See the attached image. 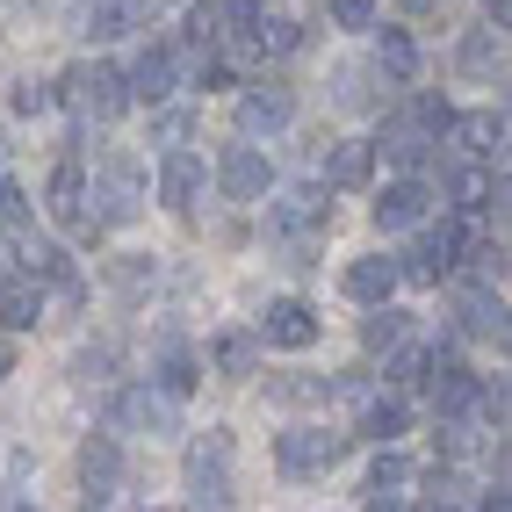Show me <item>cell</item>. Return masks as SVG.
I'll use <instances>...</instances> for the list:
<instances>
[{
	"label": "cell",
	"mask_w": 512,
	"mask_h": 512,
	"mask_svg": "<svg viewBox=\"0 0 512 512\" xmlns=\"http://www.w3.org/2000/svg\"><path fill=\"white\" fill-rule=\"evenodd\" d=\"M188 491H195V505H210V512L231 505V433L224 426L188 448Z\"/></svg>",
	"instance_id": "6da1fadb"
},
{
	"label": "cell",
	"mask_w": 512,
	"mask_h": 512,
	"mask_svg": "<svg viewBox=\"0 0 512 512\" xmlns=\"http://www.w3.org/2000/svg\"><path fill=\"white\" fill-rule=\"evenodd\" d=\"M65 101H73L80 116H94V123H109V116L130 109V94H123V73H116V65H73V73H65Z\"/></svg>",
	"instance_id": "7a4b0ae2"
},
{
	"label": "cell",
	"mask_w": 512,
	"mask_h": 512,
	"mask_svg": "<svg viewBox=\"0 0 512 512\" xmlns=\"http://www.w3.org/2000/svg\"><path fill=\"white\" fill-rule=\"evenodd\" d=\"M339 455H347V433H325V426H289V433L275 440V462H282L289 476H318V469H332Z\"/></svg>",
	"instance_id": "3957f363"
},
{
	"label": "cell",
	"mask_w": 512,
	"mask_h": 512,
	"mask_svg": "<svg viewBox=\"0 0 512 512\" xmlns=\"http://www.w3.org/2000/svg\"><path fill=\"white\" fill-rule=\"evenodd\" d=\"M94 202H101V224L138 217V202H145V174H138V159H130V152H116L109 166H101V188H94Z\"/></svg>",
	"instance_id": "277c9868"
},
{
	"label": "cell",
	"mask_w": 512,
	"mask_h": 512,
	"mask_svg": "<svg viewBox=\"0 0 512 512\" xmlns=\"http://www.w3.org/2000/svg\"><path fill=\"white\" fill-rule=\"evenodd\" d=\"M260 339L267 347H289V354H303L318 339V311L303 296H282V303H267V318H260Z\"/></svg>",
	"instance_id": "5b68a950"
},
{
	"label": "cell",
	"mask_w": 512,
	"mask_h": 512,
	"mask_svg": "<svg viewBox=\"0 0 512 512\" xmlns=\"http://www.w3.org/2000/svg\"><path fill=\"white\" fill-rule=\"evenodd\" d=\"M217 188H224L231 202H260L267 188H275V174H267V152H253V145H231V152L217 159Z\"/></svg>",
	"instance_id": "8992f818"
},
{
	"label": "cell",
	"mask_w": 512,
	"mask_h": 512,
	"mask_svg": "<svg viewBox=\"0 0 512 512\" xmlns=\"http://www.w3.org/2000/svg\"><path fill=\"white\" fill-rule=\"evenodd\" d=\"M109 426L123 433H174V397H159V390H123L109 404Z\"/></svg>",
	"instance_id": "52a82bcc"
},
{
	"label": "cell",
	"mask_w": 512,
	"mask_h": 512,
	"mask_svg": "<svg viewBox=\"0 0 512 512\" xmlns=\"http://www.w3.org/2000/svg\"><path fill=\"white\" fill-rule=\"evenodd\" d=\"M80 484H87V505H109L116 484H123V448L109 433H94L87 448H80Z\"/></svg>",
	"instance_id": "ba28073f"
},
{
	"label": "cell",
	"mask_w": 512,
	"mask_h": 512,
	"mask_svg": "<svg viewBox=\"0 0 512 512\" xmlns=\"http://www.w3.org/2000/svg\"><path fill=\"white\" fill-rule=\"evenodd\" d=\"M426 210H433L426 181H390L383 195H375V224L383 231H412V224H426Z\"/></svg>",
	"instance_id": "9c48e42d"
},
{
	"label": "cell",
	"mask_w": 512,
	"mask_h": 512,
	"mask_svg": "<svg viewBox=\"0 0 512 512\" xmlns=\"http://www.w3.org/2000/svg\"><path fill=\"white\" fill-rule=\"evenodd\" d=\"M289 116H296L289 87H253L238 101V130H246V138H275V130H289Z\"/></svg>",
	"instance_id": "30bf717a"
},
{
	"label": "cell",
	"mask_w": 512,
	"mask_h": 512,
	"mask_svg": "<svg viewBox=\"0 0 512 512\" xmlns=\"http://www.w3.org/2000/svg\"><path fill=\"white\" fill-rule=\"evenodd\" d=\"M448 138H455V152L462 159H476L484 166L498 145H505V116L498 109H476V116H448Z\"/></svg>",
	"instance_id": "8fae6325"
},
{
	"label": "cell",
	"mask_w": 512,
	"mask_h": 512,
	"mask_svg": "<svg viewBox=\"0 0 512 512\" xmlns=\"http://www.w3.org/2000/svg\"><path fill=\"white\" fill-rule=\"evenodd\" d=\"M202 181H210V174H202L195 152H166V159H159V202H166V210H195Z\"/></svg>",
	"instance_id": "7c38bea8"
},
{
	"label": "cell",
	"mask_w": 512,
	"mask_h": 512,
	"mask_svg": "<svg viewBox=\"0 0 512 512\" xmlns=\"http://www.w3.org/2000/svg\"><path fill=\"white\" fill-rule=\"evenodd\" d=\"M325 217H332V202L318 195V188H289L275 210H267V224L275 231H289V238H303V231H325Z\"/></svg>",
	"instance_id": "4fadbf2b"
},
{
	"label": "cell",
	"mask_w": 512,
	"mask_h": 512,
	"mask_svg": "<svg viewBox=\"0 0 512 512\" xmlns=\"http://www.w3.org/2000/svg\"><path fill=\"white\" fill-rule=\"evenodd\" d=\"M433 368H440V375H433V412H440V419H462V412H476V397H484V383H476L469 368L440 361V354H433Z\"/></svg>",
	"instance_id": "5bb4252c"
},
{
	"label": "cell",
	"mask_w": 512,
	"mask_h": 512,
	"mask_svg": "<svg viewBox=\"0 0 512 512\" xmlns=\"http://www.w3.org/2000/svg\"><path fill=\"white\" fill-rule=\"evenodd\" d=\"M123 94L145 101V109H159V101L174 94V51H145V58L123 73Z\"/></svg>",
	"instance_id": "9a60e30c"
},
{
	"label": "cell",
	"mask_w": 512,
	"mask_h": 512,
	"mask_svg": "<svg viewBox=\"0 0 512 512\" xmlns=\"http://www.w3.org/2000/svg\"><path fill=\"white\" fill-rule=\"evenodd\" d=\"M390 289H397V260L390 253H368V260L347 267V296L354 303H390Z\"/></svg>",
	"instance_id": "2e32d148"
},
{
	"label": "cell",
	"mask_w": 512,
	"mask_h": 512,
	"mask_svg": "<svg viewBox=\"0 0 512 512\" xmlns=\"http://www.w3.org/2000/svg\"><path fill=\"white\" fill-rule=\"evenodd\" d=\"M448 195H455V210H462V217H484L491 202H505V174L491 181L484 166H462V174L448 181Z\"/></svg>",
	"instance_id": "e0dca14e"
},
{
	"label": "cell",
	"mask_w": 512,
	"mask_h": 512,
	"mask_svg": "<svg viewBox=\"0 0 512 512\" xmlns=\"http://www.w3.org/2000/svg\"><path fill=\"white\" fill-rule=\"evenodd\" d=\"M325 181H332V188H368V181H375V145H368V138H347V145H332V166H325Z\"/></svg>",
	"instance_id": "ac0fdd59"
},
{
	"label": "cell",
	"mask_w": 512,
	"mask_h": 512,
	"mask_svg": "<svg viewBox=\"0 0 512 512\" xmlns=\"http://www.w3.org/2000/svg\"><path fill=\"white\" fill-rule=\"evenodd\" d=\"M0 325L8 332H37L44 325V289L37 282H8L0 289Z\"/></svg>",
	"instance_id": "d6986e66"
},
{
	"label": "cell",
	"mask_w": 512,
	"mask_h": 512,
	"mask_svg": "<svg viewBox=\"0 0 512 512\" xmlns=\"http://www.w3.org/2000/svg\"><path fill=\"white\" fill-rule=\"evenodd\" d=\"M51 217H58V224H87V174H80L73 159L51 174Z\"/></svg>",
	"instance_id": "ffe728a7"
},
{
	"label": "cell",
	"mask_w": 512,
	"mask_h": 512,
	"mask_svg": "<svg viewBox=\"0 0 512 512\" xmlns=\"http://www.w3.org/2000/svg\"><path fill=\"white\" fill-rule=\"evenodd\" d=\"M375 152H383L390 166H404V174H412V166H419V159L433 152V130H426V123H390V130H383V145H375Z\"/></svg>",
	"instance_id": "44dd1931"
},
{
	"label": "cell",
	"mask_w": 512,
	"mask_h": 512,
	"mask_svg": "<svg viewBox=\"0 0 512 512\" xmlns=\"http://www.w3.org/2000/svg\"><path fill=\"white\" fill-rule=\"evenodd\" d=\"M210 361H217V375H231V383H246V375L260 368V339H253V332H217Z\"/></svg>",
	"instance_id": "7402d4cb"
},
{
	"label": "cell",
	"mask_w": 512,
	"mask_h": 512,
	"mask_svg": "<svg viewBox=\"0 0 512 512\" xmlns=\"http://www.w3.org/2000/svg\"><path fill=\"white\" fill-rule=\"evenodd\" d=\"M375 65H383L397 87H412V80H419V44H412V29H383V44H375Z\"/></svg>",
	"instance_id": "603a6c76"
},
{
	"label": "cell",
	"mask_w": 512,
	"mask_h": 512,
	"mask_svg": "<svg viewBox=\"0 0 512 512\" xmlns=\"http://www.w3.org/2000/svg\"><path fill=\"white\" fill-rule=\"evenodd\" d=\"M462 332L469 339H505V303L491 289H469L462 296Z\"/></svg>",
	"instance_id": "cb8c5ba5"
},
{
	"label": "cell",
	"mask_w": 512,
	"mask_h": 512,
	"mask_svg": "<svg viewBox=\"0 0 512 512\" xmlns=\"http://www.w3.org/2000/svg\"><path fill=\"white\" fill-rule=\"evenodd\" d=\"M22 267H29V282H73V267H65V246H51V238H22Z\"/></svg>",
	"instance_id": "d4e9b609"
},
{
	"label": "cell",
	"mask_w": 512,
	"mask_h": 512,
	"mask_svg": "<svg viewBox=\"0 0 512 512\" xmlns=\"http://www.w3.org/2000/svg\"><path fill=\"white\" fill-rule=\"evenodd\" d=\"M404 419H412V412H404V397H368V404H361V433H368V440H397Z\"/></svg>",
	"instance_id": "484cf974"
},
{
	"label": "cell",
	"mask_w": 512,
	"mask_h": 512,
	"mask_svg": "<svg viewBox=\"0 0 512 512\" xmlns=\"http://www.w3.org/2000/svg\"><path fill=\"white\" fill-rule=\"evenodd\" d=\"M195 383H202V375H195V354H188V347H166V354H159V390H166V397H188Z\"/></svg>",
	"instance_id": "4316f807"
},
{
	"label": "cell",
	"mask_w": 512,
	"mask_h": 512,
	"mask_svg": "<svg viewBox=\"0 0 512 512\" xmlns=\"http://www.w3.org/2000/svg\"><path fill=\"white\" fill-rule=\"evenodd\" d=\"M404 484H412V462H404V455H375V469H368V491L375 498H404Z\"/></svg>",
	"instance_id": "83f0119b"
},
{
	"label": "cell",
	"mask_w": 512,
	"mask_h": 512,
	"mask_svg": "<svg viewBox=\"0 0 512 512\" xmlns=\"http://www.w3.org/2000/svg\"><path fill=\"white\" fill-rule=\"evenodd\" d=\"M130 22H138V8H130V0H94V15H87V37H101V44H109V37H123Z\"/></svg>",
	"instance_id": "f1b7e54d"
},
{
	"label": "cell",
	"mask_w": 512,
	"mask_h": 512,
	"mask_svg": "<svg viewBox=\"0 0 512 512\" xmlns=\"http://www.w3.org/2000/svg\"><path fill=\"white\" fill-rule=\"evenodd\" d=\"M491 65H498V29H469V37H462V73L484 80Z\"/></svg>",
	"instance_id": "f546056e"
},
{
	"label": "cell",
	"mask_w": 512,
	"mask_h": 512,
	"mask_svg": "<svg viewBox=\"0 0 512 512\" xmlns=\"http://www.w3.org/2000/svg\"><path fill=\"white\" fill-rule=\"evenodd\" d=\"M361 339H368V347H397V339H404V311H390V303H368Z\"/></svg>",
	"instance_id": "4dcf8cb0"
},
{
	"label": "cell",
	"mask_w": 512,
	"mask_h": 512,
	"mask_svg": "<svg viewBox=\"0 0 512 512\" xmlns=\"http://www.w3.org/2000/svg\"><path fill=\"white\" fill-rule=\"evenodd\" d=\"M253 44H260V51H296V22H289V15H260V22H253Z\"/></svg>",
	"instance_id": "1f68e13d"
},
{
	"label": "cell",
	"mask_w": 512,
	"mask_h": 512,
	"mask_svg": "<svg viewBox=\"0 0 512 512\" xmlns=\"http://www.w3.org/2000/svg\"><path fill=\"white\" fill-rule=\"evenodd\" d=\"M188 130H195V116H188V109H166V101H159V116H152V138L181 152V138H188Z\"/></svg>",
	"instance_id": "d6a6232c"
},
{
	"label": "cell",
	"mask_w": 512,
	"mask_h": 512,
	"mask_svg": "<svg viewBox=\"0 0 512 512\" xmlns=\"http://www.w3.org/2000/svg\"><path fill=\"white\" fill-rule=\"evenodd\" d=\"M426 368H433V354H426V347H397V354H390V375H397V383H419Z\"/></svg>",
	"instance_id": "836d02e7"
},
{
	"label": "cell",
	"mask_w": 512,
	"mask_h": 512,
	"mask_svg": "<svg viewBox=\"0 0 512 512\" xmlns=\"http://www.w3.org/2000/svg\"><path fill=\"white\" fill-rule=\"evenodd\" d=\"M332 22L339 29H375V0H332Z\"/></svg>",
	"instance_id": "e575fe53"
},
{
	"label": "cell",
	"mask_w": 512,
	"mask_h": 512,
	"mask_svg": "<svg viewBox=\"0 0 512 512\" xmlns=\"http://www.w3.org/2000/svg\"><path fill=\"white\" fill-rule=\"evenodd\" d=\"M0 224H29V195L15 181H0Z\"/></svg>",
	"instance_id": "d590c367"
},
{
	"label": "cell",
	"mask_w": 512,
	"mask_h": 512,
	"mask_svg": "<svg viewBox=\"0 0 512 512\" xmlns=\"http://www.w3.org/2000/svg\"><path fill=\"white\" fill-rule=\"evenodd\" d=\"M332 383H318V375H296V383H275V397H289V404H303V397H325Z\"/></svg>",
	"instance_id": "8d00e7d4"
},
{
	"label": "cell",
	"mask_w": 512,
	"mask_h": 512,
	"mask_svg": "<svg viewBox=\"0 0 512 512\" xmlns=\"http://www.w3.org/2000/svg\"><path fill=\"white\" fill-rule=\"evenodd\" d=\"M44 101H51V87H37V80H22V87H15V109H22V116H37Z\"/></svg>",
	"instance_id": "74e56055"
},
{
	"label": "cell",
	"mask_w": 512,
	"mask_h": 512,
	"mask_svg": "<svg viewBox=\"0 0 512 512\" xmlns=\"http://www.w3.org/2000/svg\"><path fill=\"white\" fill-rule=\"evenodd\" d=\"M224 22H238V29H253V22H260V0H224Z\"/></svg>",
	"instance_id": "f35d334b"
},
{
	"label": "cell",
	"mask_w": 512,
	"mask_h": 512,
	"mask_svg": "<svg viewBox=\"0 0 512 512\" xmlns=\"http://www.w3.org/2000/svg\"><path fill=\"white\" fill-rule=\"evenodd\" d=\"M484 8H491V29H505V15H512V8H505V0H484Z\"/></svg>",
	"instance_id": "ab89813d"
},
{
	"label": "cell",
	"mask_w": 512,
	"mask_h": 512,
	"mask_svg": "<svg viewBox=\"0 0 512 512\" xmlns=\"http://www.w3.org/2000/svg\"><path fill=\"white\" fill-rule=\"evenodd\" d=\"M8 361H15V354H8V339H0V375H8Z\"/></svg>",
	"instance_id": "60d3db41"
},
{
	"label": "cell",
	"mask_w": 512,
	"mask_h": 512,
	"mask_svg": "<svg viewBox=\"0 0 512 512\" xmlns=\"http://www.w3.org/2000/svg\"><path fill=\"white\" fill-rule=\"evenodd\" d=\"M404 8H412V15H426V8H433V0H404Z\"/></svg>",
	"instance_id": "b9f144b4"
},
{
	"label": "cell",
	"mask_w": 512,
	"mask_h": 512,
	"mask_svg": "<svg viewBox=\"0 0 512 512\" xmlns=\"http://www.w3.org/2000/svg\"><path fill=\"white\" fill-rule=\"evenodd\" d=\"M0 159H8V130H0Z\"/></svg>",
	"instance_id": "7bdbcfd3"
}]
</instances>
